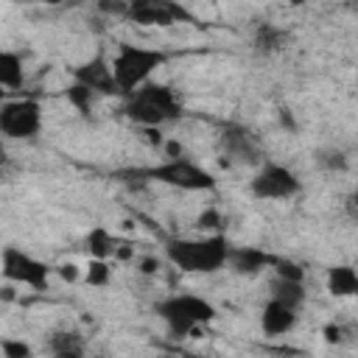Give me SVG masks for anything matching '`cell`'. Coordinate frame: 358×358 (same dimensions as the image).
Segmentation results:
<instances>
[{
	"label": "cell",
	"instance_id": "ac0fdd59",
	"mask_svg": "<svg viewBox=\"0 0 358 358\" xmlns=\"http://www.w3.org/2000/svg\"><path fill=\"white\" fill-rule=\"evenodd\" d=\"M0 84L6 90H20L25 84V64H22L20 53H14V50L0 53Z\"/></svg>",
	"mask_w": 358,
	"mask_h": 358
},
{
	"label": "cell",
	"instance_id": "e0dca14e",
	"mask_svg": "<svg viewBox=\"0 0 358 358\" xmlns=\"http://www.w3.org/2000/svg\"><path fill=\"white\" fill-rule=\"evenodd\" d=\"M48 350L56 358H81L84 355V338L76 330H56L48 338Z\"/></svg>",
	"mask_w": 358,
	"mask_h": 358
},
{
	"label": "cell",
	"instance_id": "44dd1931",
	"mask_svg": "<svg viewBox=\"0 0 358 358\" xmlns=\"http://www.w3.org/2000/svg\"><path fill=\"white\" fill-rule=\"evenodd\" d=\"M64 98H67V103L76 109V112H81V115H90L92 112V103H95V92L87 87V84H81V81H73L67 90H64Z\"/></svg>",
	"mask_w": 358,
	"mask_h": 358
},
{
	"label": "cell",
	"instance_id": "4dcf8cb0",
	"mask_svg": "<svg viewBox=\"0 0 358 358\" xmlns=\"http://www.w3.org/2000/svg\"><path fill=\"white\" fill-rule=\"evenodd\" d=\"M322 336H324L327 344H341V327L338 324H324Z\"/></svg>",
	"mask_w": 358,
	"mask_h": 358
},
{
	"label": "cell",
	"instance_id": "603a6c76",
	"mask_svg": "<svg viewBox=\"0 0 358 358\" xmlns=\"http://www.w3.org/2000/svg\"><path fill=\"white\" fill-rule=\"evenodd\" d=\"M316 165L322 171H330V173H344L350 168V159H347V154L341 148L330 145V148H319L316 151Z\"/></svg>",
	"mask_w": 358,
	"mask_h": 358
},
{
	"label": "cell",
	"instance_id": "9c48e42d",
	"mask_svg": "<svg viewBox=\"0 0 358 358\" xmlns=\"http://www.w3.org/2000/svg\"><path fill=\"white\" fill-rule=\"evenodd\" d=\"M73 81L87 84L95 95H123V90H120V84H117V78L112 73V62L103 53L76 64L73 67Z\"/></svg>",
	"mask_w": 358,
	"mask_h": 358
},
{
	"label": "cell",
	"instance_id": "d4e9b609",
	"mask_svg": "<svg viewBox=\"0 0 358 358\" xmlns=\"http://www.w3.org/2000/svg\"><path fill=\"white\" fill-rule=\"evenodd\" d=\"M0 352L6 358H31L34 355V347L25 344V341H17V338H3L0 341Z\"/></svg>",
	"mask_w": 358,
	"mask_h": 358
},
{
	"label": "cell",
	"instance_id": "ba28073f",
	"mask_svg": "<svg viewBox=\"0 0 358 358\" xmlns=\"http://www.w3.org/2000/svg\"><path fill=\"white\" fill-rule=\"evenodd\" d=\"M129 22L140 28H171L173 22H193V14L176 0H129Z\"/></svg>",
	"mask_w": 358,
	"mask_h": 358
},
{
	"label": "cell",
	"instance_id": "7402d4cb",
	"mask_svg": "<svg viewBox=\"0 0 358 358\" xmlns=\"http://www.w3.org/2000/svg\"><path fill=\"white\" fill-rule=\"evenodd\" d=\"M84 282L92 288H106L112 282V266L103 257H90L87 268H84Z\"/></svg>",
	"mask_w": 358,
	"mask_h": 358
},
{
	"label": "cell",
	"instance_id": "7a4b0ae2",
	"mask_svg": "<svg viewBox=\"0 0 358 358\" xmlns=\"http://www.w3.org/2000/svg\"><path fill=\"white\" fill-rule=\"evenodd\" d=\"M120 182H159V185H168V187H176V190H185V193H210L215 190V176L187 159V157H168L165 162L159 165H151V168H129V171H117L115 173Z\"/></svg>",
	"mask_w": 358,
	"mask_h": 358
},
{
	"label": "cell",
	"instance_id": "4316f807",
	"mask_svg": "<svg viewBox=\"0 0 358 358\" xmlns=\"http://www.w3.org/2000/svg\"><path fill=\"white\" fill-rule=\"evenodd\" d=\"M274 274H277V277H288V280H305L302 266L294 263V260H285V257H277V263H274Z\"/></svg>",
	"mask_w": 358,
	"mask_h": 358
},
{
	"label": "cell",
	"instance_id": "52a82bcc",
	"mask_svg": "<svg viewBox=\"0 0 358 358\" xmlns=\"http://www.w3.org/2000/svg\"><path fill=\"white\" fill-rule=\"evenodd\" d=\"M42 131V106L36 98H14L0 106V134L6 140H34Z\"/></svg>",
	"mask_w": 358,
	"mask_h": 358
},
{
	"label": "cell",
	"instance_id": "277c9868",
	"mask_svg": "<svg viewBox=\"0 0 358 358\" xmlns=\"http://www.w3.org/2000/svg\"><path fill=\"white\" fill-rule=\"evenodd\" d=\"M168 62V53L159 48H143V45H131V42H120L117 53L112 56V73L123 90V98L129 92H134L137 87H143L145 81H151V76Z\"/></svg>",
	"mask_w": 358,
	"mask_h": 358
},
{
	"label": "cell",
	"instance_id": "9a60e30c",
	"mask_svg": "<svg viewBox=\"0 0 358 358\" xmlns=\"http://www.w3.org/2000/svg\"><path fill=\"white\" fill-rule=\"evenodd\" d=\"M324 288L330 296H338V299H347V296H358V271L352 266H330L327 274H324Z\"/></svg>",
	"mask_w": 358,
	"mask_h": 358
},
{
	"label": "cell",
	"instance_id": "d6a6232c",
	"mask_svg": "<svg viewBox=\"0 0 358 358\" xmlns=\"http://www.w3.org/2000/svg\"><path fill=\"white\" fill-rule=\"evenodd\" d=\"M39 3H45V6H59L62 0H39Z\"/></svg>",
	"mask_w": 358,
	"mask_h": 358
},
{
	"label": "cell",
	"instance_id": "f546056e",
	"mask_svg": "<svg viewBox=\"0 0 358 358\" xmlns=\"http://www.w3.org/2000/svg\"><path fill=\"white\" fill-rule=\"evenodd\" d=\"M157 271H159V260H157V257H151V255H148V257H143V260H140V274L151 277V274H157Z\"/></svg>",
	"mask_w": 358,
	"mask_h": 358
},
{
	"label": "cell",
	"instance_id": "484cf974",
	"mask_svg": "<svg viewBox=\"0 0 358 358\" xmlns=\"http://www.w3.org/2000/svg\"><path fill=\"white\" fill-rule=\"evenodd\" d=\"M95 6H98V11L103 17H120V20H126V14H129V0H95Z\"/></svg>",
	"mask_w": 358,
	"mask_h": 358
},
{
	"label": "cell",
	"instance_id": "5bb4252c",
	"mask_svg": "<svg viewBox=\"0 0 358 358\" xmlns=\"http://www.w3.org/2000/svg\"><path fill=\"white\" fill-rule=\"evenodd\" d=\"M134 95H140L143 101L154 103L157 109H162L171 120H179L185 112H182V101L176 98V92L168 87V84H159V81H145L143 87L134 90Z\"/></svg>",
	"mask_w": 358,
	"mask_h": 358
},
{
	"label": "cell",
	"instance_id": "5b68a950",
	"mask_svg": "<svg viewBox=\"0 0 358 358\" xmlns=\"http://www.w3.org/2000/svg\"><path fill=\"white\" fill-rule=\"evenodd\" d=\"M302 179L282 162H263L249 179V193L260 201H285L299 196Z\"/></svg>",
	"mask_w": 358,
	"mask_h": 358
},
{
	"label": "cell",
	"instance_id": "1f68e13d",
	"mask_svg": "<svg viewBox=\"0 0 358 358\" xmlns=\"http://www.w3.org/2000/svg\"><path fill=\"white\" fill-rule=\"evenodd\" d=\"M347 210H350V215H358V187L347 196Z\"/></svg>",
	"mask_w": 358,
	"mask_h": 358
},
{
	"label": "cell",
	"instance_id": "ffe728a7",
	"mask_svg": "<svg viewBox=\"0 0 358 358\" xmlns=\"http://www.w3.org/2000/svg\"><path fill=\"white\" fill-rule=\"evenodd\" d=\"M271 296L299 310L302 302H305V285H302V280H288V277H277L274 274V280H271Z\"/></svg>",
	"mask_w": 358,
	"mask_h": 358
},
{
	"label": "cell",
	"instance_id": "83f0119b",
	"mask_svg": "<svg viewBox=\"0 0 358 358\" xmlns=\"http://www.w3.org/2000/svg\"><path fill=\"white\" fill-rule=\"evenodd\" d=\"M56 274H59L64 282H76V280H78V266H73V263H62V266L56 268Z\"/></svg>",
	"mask_w": 358,
	"mask_h": 358
},
{
	"label": "cell",
	"instance_id": "836d02e7",
	"mask_svg": "<svg viewBox=\"0 0 358 358\" xmlns=\"http://www.w3.org/2000/svg\"><path fill=\"white\" fill-rule=\"evenodd\" d=\"M355 3H358V0H355Z\"/></svg>",
	"mask_w": 358,
	"mask_h": 358
},
{
	"label": "cell",
	"instance_id": "3957f363",
	"mask_svg": "<svg viewBox=\"0 0 358 358\" xmlns=\"http://www.w3.org/2000/svg\"><path fill=\"white\" fill-rule=\"evenodd\" d=\"M154 313L165 322L168 333L176 338L190 336L196 327H204L218 316L215 305L199 294H171L154 305Z\"/></svg>",
	"mask_w": 358,
	"mask_h": 358
},
{
	"label": "cell",
	"instance_id": "30bf717a",
	"mask_svg": "<svg viewBox=\"0 0 358 358\" xmlns=\"http://www.w3.org/2000/svg\"><path fill=\"white\" fill-rule=\"evenodd\" d=\"M296 322H299V310L285 305V302H280V299H274V296L260 310V333L266 338H280V336L291 333L296 327Z\"/></svg>",
	"mask_w": 358,
	"mask_h": 358
},
{
	"label": "cell",
	"instance_id": "d6986e66",
	"mask_svg": "<svg viewBox=\"0 0 358 358\" xmlns=\"http://www.w3.org/2000/svg\"><path fill=\"white\" fill-rule=\"evenodd\" d=\"M84 243H87V255H90V257H103V260H109V257L117 255V241H115V235H112L106 227H101V224L87 232Z\"/></svg>",
	"mask_w": 358,
	"mask_h": 358
},
{
	"label": "cell",
	"instance_id": "f1b7e54d",
	"mask_svg": "<svg viewBox=\"0 0 358 358\" xmlns=\"http://www.w3.org/2000/svg\"><path fill=\"white\" fill-rule=\"evenodd\" d=\"M277 115H280V123H282V129H285V131H291V134H296V129H299V126H296V117H294V115H291L285 106H282Z\"/></svg>",
	"mask_w": 358,
	"mask_h": 358
},
{
	"label": "cell",
	"instance_id": "cb8c5ba5",
	"mask_svg": "<svg viewBox=\"0 0 358 358\" xmlns=\"http://www.w3.org/2000/svg\"><path fill=\"white\" fill-rule=\"evenodd\" d=\"M224 224V215H221V210H215V207H207V210H201L199 215H196V227L201 229V232H215L218 227Z\"/></svg>",
	"mask_w": 358,
	"mask_h": 358
},
{
	"label": "cell",
	"instance_id": "8fae6325",
	"mask_svg": "<svg viewBox=\"0 0 358 358\" xmlns=\"http://www.w3.org/2000/svg\"><path fill=\"white\" fill-rule=\"evenodd\" d=\"M274 263H277V255L257 249V246H232L229 260H227V266L241 277H255L266 268H274Z\"/></svg>",
	"mask_w": 358,
	"mask_h": 358
},
{
	"label": "cell",
	"instance_id": "7c38bea8",
	"mask_svg": "<svg viewBox=\"0 0 358 358\" xmlns=\"http://www.w3.org/2000/svg\"><path fill=\"white\" fill-rule=\"evenodd\" d=\"M221 145H224V154L238 159V162H257L260 159V148H257L252 131L243 126L227 123L221 129Z\"/></svg>",
	"mask_w": 358,
	"mask_h": 358
},
{
	"label": "cell",
	"instance_id": "6da1fadb",
	"mask_svg": "<svg viewBox=\"0 0 358 358\" xmlns=\"http://www.w3.org/2000/svg\"><path fill=\"white\" fill-rule=\"evenodd\" d=\"M232 243L221 232L201 238H171L165 241V257L173 268L185 274H213L227 266Z\"/></svg>",
	"mask_w": 358,
	"mask_h": 358
},
{
	"label": "cell",
	"instance_id": "4fadbf2b",
	"mask_svg": "<svg viewBox=\"0 0 358 358\" xmlns=\"http://www.w3.org/2000/svg\"><path fill=\"white\" fill-rule=\"evenodd\" d=\"M120 112H123L131 123H137V126H143V129H159L162 123H171V117H168L162 109H157L154 103L143 101V98H140V95H134V92H129V95H126V101H123Z\"/></svg>",
	"mask_w": 358,
	"mask_h": 358
},
{
	"label": "cell",
	"instance_id": "8992f818",
	"mask_svg": "<svg viewBox=\"0 0 358 358\" xmlns=\"http://www.w3.org/2000/svg\"><path fill=\"white\" fill-rule=\"evenodd\" d=\"M0 271L8 282H20L31 291H48L50 285V266L20 246H6L0 255Z\"/></svg>",
	"mask_w": 358,
	"mask_h": 358
},
{
	"label": "cell",
	"instance_id": "2e32d148",
	"mask_svg": "<svg viewBox=\"0 0 358 358\" xmlns=\"http://www.w3.org/2000/svg\"><path fill=\"white\" fill-rule=\"evenodd\" d=\"M288 45V31L274 25V22H260L257 31H255V39H252V48L255 53L260 56H271L277 50H282Z\"/></svg>",
	"mask_w": 358,
	"mask_h": 358
}]
</instances>
